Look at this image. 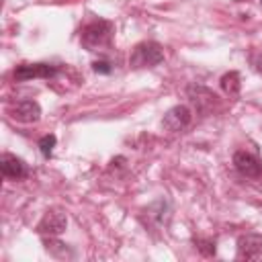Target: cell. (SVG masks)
<instances>
[{"mask_svg":"<svg viewBox=\"0 0 262 262\" xmlns=\"http://www.w3.org/2000/svg\"><path fill=\"white\" fill-rule=\"evenodd\" d=\"M111 39H113V23L102 20V18L86 25L82 31V45L90 51H98L106 47Z\"/></svg>","mask_w":262,"mask_h":262,"instance_id":"cell-1","label":"cell"},{"mask_svg":"<svg viewBox=\"0 0 262 262\" xmlns=\"http://www.w3.org/2000/svg\"><path fill=\"white\" fill-rule=\"evenodd\" d=\"M164 61V49L156 41H143L133 47L129 66L131 68H154Z\"/></svg>","mask_w":262,"mask_h":262,"instance_id":"cell-2","label":"cell"},{"mask_svg":"<svg viewBox=\"0 0 262 262\" xmlns=\"http://www.w3.org/2000/svg\"><path fill=\"white\" fill-rule=\"evenodd\" d=\"M66 227H68V217H66V213H61V211H57V209H51V211H47V213L43 215V219L39 221L37 231H39L41 235H51V237H55V235H59L61 231H66Z\"/></svg>","mask_w":262,"mask_h":262,"instance_id":"cell-3","label":"cell"},{"mask_svg":"<svg viewBox=\"0 0 262 262\" xmlns=\"http://www.w3.org/2000/svg\"><path fill=\"white\" fill-rule=\"evenodd\" d=\"M57 74V68L51 63H20L14 70V80L25 82L33 78H51Z\"/></svg>","mask_w":262,"mask_h":262,"instance_id":"cell-4","label":"cell"},{"mask_svg":"<svg viewBox=\"0 0 262 262\" xmlns=\"http://www.w3.org/2000/svg\"><path fill=\"white\" fill-rule=\"evenodd\" d=\"M188 123H190V108L184 106V104L172 106V108L164 115V119H162V127H164L166 131H172V133L186 129Z\"/></svg>","mask_w":262,"mask_h":262,"instance_id":"cell-5","label":"cell"},{"mask_svg":"<svg viewBox=\"0 0 262 262\" xmlns=\"http://www.w3.org/2000/svg\"><path fill=\"white\" fill-rule=\"evenodd\" d=\"M233 166L246 178H260L262 176V164L250 151H235L233 154Z\"/></svg>","mask_w":262,"mask_h":262,"instance_id":"cell-6","label":"cell"},{"mask_svg":"<svg viewBox=\"0 0 262 262\" xmlns=\"http://www.w3.org/2000/svg\"><path fill=\"white\" fill-rule=\"evenodd\" d=\"M8 113L18 123H37L41 119V106L35 100H18L8 108Z\"/></svg>","mask_w":262,"mask_h":262,"instance_id":"cell-7","label":"cell"},{"mask_svg":"<svg viewBox=\"0 0 262 262\" xmlns=\"http://www.w3.org/2000/svg\"><path fill=\"white\" fill-rule=\"evenodd\" d=\"M262 254V233H246L237 239V258H258Z\"/></svg>","mask_w":262,"mask_h":262,"instance_id":"cell-8","label":"cell"},{"mask_svg":"<svg viewBox=\"0 0 262 262\" xmlns=\"http://www.w3.org/2000/svg\"><path fill=\"white\" fill-rule=\"evenodd\" d=\"M0 170H2V174L6 178H12V180H20V178H25L29 174L27 164L20 158L12 156V154H2V158H0Z\"/></svg>","mask_w":262,"mask_h":262,"instance_id":"cell-9","label":"cell"},{"mask_svg":"<svg viewBox=\"0 0 262 262\" xmlns=\"http://www.w3.org/2000/svg\"><path fill=\"white\" fill-rule=\"evenodd\" d=\"M221 88H223L225 94L235 96V94L239 92V88H242L239 74H237V72H227V74H223V76H221Z\"/></svg>","mask_w":262,"mask_h":262,"instance_id":"cell-10","label":"cell"},{"mask_svg":"<svg viewBox=\"0 0 262 262\" xmlns=\"http://www.w3.org/2000/svg\"><path fill=\"white\" fill-rule=\"evenodd\" d=\"M45 250L51 256H55V258H70L72 256V252L68 250V246L61 244V242H57V239H51V235H49V239H45Z\"/></svg>","mask_w":262,"mask_h":262,"instance_id":"cell-11","label":"cell"},{"mask_svg":"<svg viewBox=\"0 0 262 262\" xmlns=\"http://www.w3.org/2000/svg\"><path fill=\"white\" fill-rule=\"evenodd\" d=\"M55 135L53 133H49V135H43L41 139H39V149H41V154L45 156V158H49L51 154H53V147H55Z\"/></svg>","mask_w":262,"mask_h":262,"instance_id":"cell-12","label":"cell"},{"mask_svg":"<svg viewBox=\"0 0 262 262\" xmlns=\"http://www.w3.org/2000/svg\"><path fill=\"white\" fill-rule=\"evenodd\" d=\"M92 70L96 72V74H111V63L108 61H94L92 63Z\"/></svg>","mask_w":262,"mask_h":262,"instance_id":"cell-13","label":"cell"}]
</instances>
